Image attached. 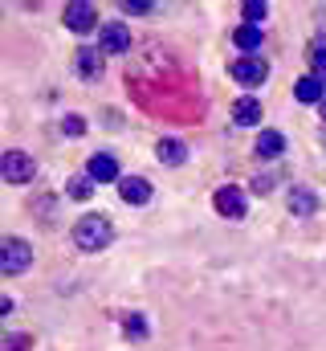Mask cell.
<instances>
[{
    "label": "cell",
    "mask_w": 326,
    "mask_h": 351,
    "mask_svg": "<svg viewBox=\"0 0 326 351\" xmlns=\"http://www.w3.org/2000/svg\"><path fill=\"white\" fill-rule=\"evenodd\" d=\"M114 241V225H110V217H102V213H86L78 225H74V245H78L82 254H98V250H106Z\"/></svg>",
    "instance_id": "obj_1"
},
{
    "label": "cell",
    "mask_w": 326,
    "mask_h": 351,
    "mask_svg": "<svg viewBox=\"0 0 326 351\" xmlns=\"http://www.w3.org/2000/svg\"><path fill=\"white\" fill-rule=\"evenodd\" d=\"M29 265H33V245L29 241H21V237H4L0 241V269L4 274H21Z\"/></svg>",
    "instance_id": "obj_2"
},
{
    "label": "cell",
    "mask_w": 326,
    "mask_h": 351,
    "mask_svg": "<svg viewBox=\"0 0 326 351\" xmlns=\"http://www.w3.org/2000/svg\"><path fill=\"white\" fill-rule=\"evenodd\" d=\"M37 172V160L29 156V152H4V160H0V176L8 180V184H29Z\"/></svg>",
    "instance_id": "obj_3"
},
{
    "label": "cell",
    "mask_w": 326,
    "mask_h": 351,
    "mask_svg": "<svg viewBox=\"0 0 326 351\" xmlns=\"http://www.w3.org/2000/svg\"><path fill=\"white\" fill-rule=\"evenodd\" d=\"M212 204H216V213L221 217H229V221H241L244 208H249V200H244L241 188H233V184H225V188H216V196H212Z\"/></svg>",
    "instance_id": "obj_4"
},
{
    "label": "cell",
    "mask_w": 326,
    "mask_h": 351,
    "mask_svg": "<svg viewBox=\"0 0 326 351\" xmlns=\"http://www.w3.org/2000/svg\"><path fill=\"white\" fill-rule=\"evenodd\" d=\"M229 74H233L241 86H261V82L269 78V66H265L261 58H237V62L229 66Z\"/></svg>",
    "instance_id": "obj_5"
},
{
    "label": "cell",
    "mask_w": 326,
    "mask_h": 351,
    "mask_svg": "<svg viewBox=\"0 0 326 351\" xmlns=\"http://www.w3.org/2000/svg\"><path fill=\"white\" fill-rule=\"evenodd\" d=\"M86 176H90L94 184H118V180H123V176H118V160L106 156V152H94V156L86 160Z\"/></svg>",
    "instance_id": "obj_6"
},
{
    "label": "cell",
    "mask_w": 326,
    "mask_h": 351,
    "mask_svg": "<svg viewBox=\"0 0 326 351\" xmlns=\"http://www.w3.org/2000/svg\"><path fill=\"white\" fill-rule=\"evenodd\" d=\"M98 41H102L106 53H127V49H131V29H127L123 21H106Z\"/></svg>",
    "instance_id": "obj_7"
},
{
    "label": "cell",
    "mask_w": 326,
    "mask_h": 351,
    "mask_svg": "<svg viewBox=\"0 0 326 351\" xmlns=\"http://www.w3.org/2000/svg\"><path fill=\"white\" fill-rule=\"evenodd\" d=\"M118 196H123L127 204L143 208V204L151 200V184H147L143 176H123V180H118Z\"/></svg>",
    "instance_id": "obj_8"
},
{
    "label": "cell",
    "mask_w": 326,
    "mask_h": 351,
    "mask_svg": "<svg viewBox=\"0 0 326 351\" xmlns=\"http://www.w3.org/2000/svg\"><path fill=\"white\" fill-rule=\"evenodd\" d=\"M94 25H98L94 4H86V0H78V4H66V29H74V33H90Z\"/></svg>",
    "instance_id": "obj_9"
},
{
    "label": "cell",
    "mask_w": 326,
    "mask_h": 351,
    "mask_svg": "<svg viewBox=\"0 0 326 351\" xmlns=\"http://www.w3.org/2000/svg\"><path fill=\"white\" fill-rule=\"evenodd\" d=\"M233 123H237V127H257V123H261V102H257L253 94H241V98L233 102Z\"/></svg>",
    "instance_id": "obj_10"
},
{
    "label": "cell",
    "mask_w": 326,
    "mask_h": 351,
    "mask_svg": "<svg viewBox=\"0 0 326 351\" xmlns=\"http://www.w3.org/2000/svg\"><path fill=\"white\" fill-rule=\"evenodd\" d=\"M294 94H298V102H306V106H323L326 86L318 82V74H306V78H298V86H294Z\"/></svg>",
    "instance_id": "obj_11"
},
{
    "label": "cell",
    "mask_w": 326,
    "mask_h": 351,
    "mask_svg": "<svg viewBox=\"0 0 326 351\" xmlns=\"http://www.w3.org/2000/svg\"><path fill=\"white\" fill-rule=\"evenodd\" d=\"M290 213H294V217H310V213H318V196H314V188H290Z\"/></svg>",
    "instance_id": "obj_12"
},
{
    "label": "cell",
    "mask_w": 326,
    "mask_h": 351,
    "mask_svg": "<svg viewBox=\"0 0 326 351\" xmlns=\"http://www.w3.org/2000/svg\"><path fill=\"white\" fill-rule=\"evenodd\" d=\"M74 70H78V78L94 82V78L102 74V53H98V49H78V58H74Z\"/></svg>",
    "instance_id": "obj_13"
},
{
    "label": "cell",
    "mask_w": 326,
    "mask_h": 351,
    "mask_svg": "<svg viewBox=\"0 0 326 351\" xmlns=\"http://www.w3.org/2000/svg\"><path fill=\"white\" fill-rule=\"evenodd\" d=\"M155 156H160L163 168H179V164L188 160V147H184L179 139H163L160 147H155Z\"/></svg>",
    "instance_id": "obj_14"
},
{
    "label": "cell",
    "mask_w": 326,
    "mask_h": 351,
    "mask_svg": "<svg viewBox=\"0 0 326 351\" xmlns=\"http://www.w3.org/2000/svg\"><path fill=\"white\" fill-rule=\"evenodd\" d=\"M286 152V135L281 131H261V139H257V156L261 160H277Z\"/></svg>",
    "instance_id": "obj_15"
},
{
    "label": "cell",
    "mask_w": 326,
    "mask_h": 351,
    "mask_svg": "<svg viewBox=\"0 0 326 351\" xmlns=\"http://www.w3.org/2000/svg\"><path fill=\"white\" fill-rule=\"evenodd\" d=\"M233 45L244 49V58H253V49L261 45V29H257V25H237V29H233Z\"/></svg>",
    "instance_id": "obj_16"
},
{
    "label": "cell",
    "mask_w": 326,
    "mask_h": 351,
    "mask_svg": "<svg viewBox=\"0 0 326 351\" xmlns=\"http://www.w3.org/2000/svg\"><path fill=\"white\" fill-rule=\"evenodd\" d=\"M241 16H244V25H261V21H265V16H269V8H265V4H261V0H244Z\"/></svg>",
    "instance_id": "obj_17"
},
{
    "label": "cell",
    "mask_w": 326,
    "mask_h": 351,
    "mask_svg": "<svg viewBox=\"0 0 326 351\" xmlns=\"http://www.w3.org/2000/svg\"><path fill=\"white\" fill-rule=\"evenodd\" d=\"M90 184H94L90 176H74V180H70V188H66V192H70V200H90Z\"/></svg>",
    "instance_id": "obj_18"
},
{
    "label": "cell",
    "mask_w": 326,
    "mask_h": 351,
    "mask_svg": "<svg viewBox=\"0 0 326 351\" xmlns=\"http://www.w3.org/2000/svg\"><path fill=\"white\" fill-rule=\"evenodd\" d=\"M82 131H86V119H78V114H66L62 119V135L66 139H82Z\"/></svg>",
    "instance_id": "obj_19"
},
{
    "label": "cell",
    "mask_w": 326,
    "mask_h": 351,
    "mask_svg": "<svg viewBox=\"0 0 326 351\" xmlns=\"http://www.w3.org/2000/svg\"><path fill=\"white\" fill-rule=\"evenodd\" d=\"M123 331H127V339H147V319H123Z\"/></svg>",
    "instance_id": "obj_20"
},
{
    "label": "cell",
    "mask_w": 326,
    "mask_h": 351,
    "mask_svg": "<svg viewBox=\"0 0 326 351\" xmlns=\"http://www.w3.org/2000/svg\"><path fill=\"white\" fill-rule=\"evenodd\" d=\"M310 62H314V70H318V66H326V37H318V41L310 45Z\"/></svg>",
    "instance_id": "obj_21"
},
{
    "label": "cell",
    "mask_w": 326,
    "mask_h": 351,
    "mask_svg": "<svg viewBox=\"0 0 326 351\" xmlns=\"http://www.w3.org/2000/svg\"><path fill=\"white\" fill-rule=\"evenodd\" d=\"M123 8H127V12H135V16H143V12H151V0H127Z\"/></svg>",
    "instance_id": "obj_22"
},
{
    "label": "cell",
    "mask_w": 326,
    "mask_h": 351,
    "mask_svg": "<svg viewBox=\"0 0 326 351\" xmlns=\"http://www.w3.org/2000/svg\"><path fill=\"white\" fill-rule=\"evenodd\" d=\"M318 82L326 86V66H318Z\"/></svg>",
    "instance_id": "obj_23"
},
{
    "label": "cell",
    "mask_w": 326,
    "mask_h": 351,
    "mask_svg": "<svg viewBox=\"0 0 326 351\" xmlns=\"http://www.w3.org/2000/svg\"><path fill=\"white\" fill-rule=\"evenodd\" d=\"M323 114H326V98H323Z\"/></svg>",
    "instance_id": "obj_24"
}]
</instances>
